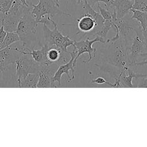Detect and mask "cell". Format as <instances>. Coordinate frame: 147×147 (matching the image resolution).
I'll list each match as a JSON object with an SVG mask.
<instances>
[{
	"label": "cell",
	"mask_w": 147,
	"mask_h": 147,
	"mask_svg": "<svg viewBox=\"0 0 147 147\" xmlns=\"http://www.w3.org/2000/svg\"><path fill=\"white\" fill-rule=\"evenodd\" d=\"M14 1V0H0V12L3 14L7 12Z\"/></svg>",
	"instance_id": "obj_21"
},
{
	"label": "cell",
	"mask_w": 147,
	"mask_h": 147,
	"mask_svg": "<svg viewBox=\"0 0 147 147\" xmlns=\"http://www.w3.org/2000/svg\"><path fill=\"white\" fill-rule=\"evenodd\" d=\"M2 17H3V13L0 12V28L2 24Z\"/></svg>",
	"instance_id": "obj_28"
},
{
	"label": "cell",
	"mask_w": 147,
	"mask_h": 147,
	"mask_svg": "<svg viewBox=\"0 0 147 147\" xmlns=\"http://www.w3.org/2000/svg\"><path fill=\"white\" fill-rule=\"evenodd\" d=\"M18 1H20V2H21L23 4H24V5H26V6H28V7H31V6H30L29 5V4L28 3L27 0H18Z\"/></svg>",
	"instance_id": "obj_27"
},
{
	"label": "cell",
	"mask_w": 147,
	"mask_h": 147,
	"mask_svg": "<svg viewBox=\"0 0 147 147\" xmlns=\"http://www.w3.org/2000/svg\"><path fill=\"white\" fill-rule=\"evenodd\" d=\"M6 71H3L2 69L0 68V86H2V84L3 83L4 81V72Z\"/></svg>",
	"instance_id": "obj_25"
},
{
	"label": "cell",
	"mask_w": 147,
	"mask_h": 147,
	"mask_svg": "<svg viewBox=\"0 0 147 147\" xmlns=\"http://www.w3.org/2000/svg\"><path fill=\"white\" fill-rule=\"evenodd\" d=\"M132 9L147 12V0H134Z\"/></svg>",
	"instance_id": "obj_19"
},
{
	"label": "cell",
	"mask_w": 147,
	"mask_h": 147,
	"mask_svg": "<svg viewBox=\"0 0 147 147\" xmlns=\"http://www.w3.org/2000/svg\"><path fill=\"white\" fill-rule=\"evenodd\" d=\"M77 1V2L78 3H82L84 1H86V0H76Z\"/></svg>",
	"instance_id": "obj_29"
},
{
	"label": "cell",
	"mask_w": 147,
	"mask_h": 147,
	"mask_svg": "<svg viewBox=\"0 0 147 147\" xmlns=\"http://www.w3.org/2000/svg\"><path fill=\"white\" fill-rule=\"evenodd\" d=\"M30 6L32 7V15L38 24L45 15L53 17L56 14H63L71 18L73 17L71 14L60 10L59 4L55 0H38L37 5L30 4Z\"/></svg>",
	"instance_id": "obj_4"
},
{
	"label": "cell",
	"mask_w": 147,
	"mask_h": 147,
	"mask_svg": "<svg viewBox=\"0 0 147 147\" xmlns=\"http://www.w3.org/2000/svg\"><path fill=\"white\" fill-rule=\"evenodd\" d=\"M141 78V80H140L137 86V87L138 88H147V78Z\"/></svg>",
	"instance_id": "obj_23"
},
{
	"label": "cell",
	"mask_w": 147,
	"mask_h": 147,
	"mask_svg": "<svg viewBox=\"0 0 147 147\" xmlns=\"http://www.w3.org/2000/svg\"><path fill=\"white\" fill-rule=\"evenodd\" d=\"M130 11L132 12L133 14L131 18L136 20L139 24V26L141 28L142 33L146 43L147 44V12L140 11L131 9ZM147 46V45H146Z\"/></svg>",
	"instance_id": "obj_13"
},
{
	"label": "cell",
	"mask_w": 147,
	"mask_h": 147,
	"mask_svg": "<svg viewBox=\"0 0 147 147\" xmlns=\"http://www.w3.org/2000/svg\"><path fill=\"white\" fill-rule=\"evenodd\" d=\"M87 1L92 7L96 6V3L98 2H102L105 4L106 9L109 10L113 8L114 3V0H87Z\"/></svg>",
	"instance_id": "obj_18"
},
{
	"label": "cell",
	"mask_w": 147,
	"mask_h": 147,
	"mask_svg": "<svg viewBox=\"0 0 147 147\" xmlns=\"http://www.w3.org/2000/svg\"><path fill=\"white\" fill-rule=\"evenodd\" d=\"M107 40L105 38L96 36V37L93 39L90 40L89 37H86L85 38L76 41L74 40V47L75 48L77 54L74 60V65L75 67L76 65V63L78 59L83 53H87L88 54V59L87 60L83 61L84 63H87L91 61V60L94 58L96 56V49L92 47V44L96 42H100L102 43H106Z\"/></svg>",
	"instance_id": "obj_5"
},
{
	"label": "cell",
	"mask_w": 147,
	"mask_h": 147,
	"mask_svg": "<svg viewBox=\"0 0 147 147\" xmlns=\"http://www.w3.org/2000/svg\"><path fill=\"white\" fill-rule=\"evenodd\" d=\"M38 80V74L30 73L25 76L16 80L20 88H36Z\"/></svg>",
	"instance_id": "obj_15"
},
{
	"label": "cell",
	"mask_w": 147,
	"mask_h": 147,
	"mask_svg": "<svg viewBox=\"0 0 147 147\" xmlns=\"http://www.w3.org/2000/svg\"><path fill=\"white\" fill-rule=\"evenodd\" d=\"M21 17L22 16L20 15L16 14V13L12 11L10 12L9 10L3 14L2 25L5 30L7 32H16Z\"/></svg>",
	"instance_id": "obj_10"
},
{
	"label": "cell",
	"mask_w": 147,
	"mask_h": 147,
	"mask_svg": "<svg viewBox=\"0 0 147 147\" xmlns=\"http://www.w3.org/2000/svg\"><path fill=\"white\" fill-rule=\"evenodd\" d=\"M141 56H147V52L146 53H143L142 54H141Z\"/></svg>",
	"instance_id": "obj_30"
},
{
	"label": "cell",
	"mask_w": 147,
	"mask_h": 147,
	"mask_svg": "<svg viewBox=\"0 0 147 147\" xmlns=\"http://www.w3.org/2000/svg\"><path fill=\"white\" fill-rule=\"evenodd\" d=\"M6 33H7V32L5 30L4 27H3V26L2 24V25L0 28V45L1 44L2 41H3L5 37L6 36Z\"/></svg>",
	"instance_id": "obj_24"
},
{
	"label": "cell",
	"mask_w": 147,
	"mask_h": 147,
	"mask_svg": "<svg viewBox=\"0 0 147 147\" xmlns=\"http://www.w3.org/2000/svg\"><path fill=\"white\" fill-rule=\"evenodd\" d=\"M13 64L16 68V80L22 78L30 73L38 74L42 65L26 55L21 56Z\"/></svg>",
	"instance_id": "obj_6"
},
{
	"label": "cell",
	"mask_w": 147,
	"mask_h": 147,
	"mask_svg": "<svg viewBox=\"0 0 147 147\" xmlns=\"http://www.w3.org/2000/svg\"><path fill=\"white\" fill-rule=\"evenodd\" d=\"M82 4H83V9L84 10L85 13H87L90 16H91L93 17V18L95 20L96 23V26L94 29L92 31H91V32H94L98 29H99L103 25L105 21V20L101 16L100 13H99V12L96 11L94 9V8L88 3L87 0L84 1L82 3Z\"/></svg>",
	"instance_id": "obj_16"
},
{
	"label": "cell",
	"mask_w": 147,
	"mask_h": 147,
	"mask_svg": "<svg viewBox=\"0 0 147 147\" xmlns=\"http://www.w3.org/2000/svg\"><path fill=\"white\" fill-rule=\"evenodd\" d=\"M117 45L114 51L106 59L108 63L117 67L119 71L127 72L131 67L128 60V41L119 38L115 41Z\"/></svg>",
	"instance_id": "obj_3"
},
{
	"label": "cell",
	"mask_w": 147,
	"mask_h": 147,
	"mask_svg": "<svg viewBox=\"0 0 147 147\" xmlns=\"http://www.w3.org/2000/svg\"><path fill=\"white\" fill-rule=\"evenodd\" d=\"M91 82L92 83L96 84L98 85H107L110 87H113V84L106 81L102 77H98L95 79H92Z\"/></svg>",
	"instance_id": "obj_22"
},
{
	"label": "cell",
	"mask_w": 147,
	"mask_h": 147,
	"mask_svg": "<svg viewBox=\"0 0 147 147\" xmlns=\"http://www.w3.org/2000/svg\"><path fill=\"white\" fill-rule=\"evenodd\" d=\"M145 64H147V59H145V60L144 59L141 61L136 63L135 64H134V66H138V65L141 66V65H145Z\"/></svg>",
	"instance_id": "obj_26"
},
{
	"label": "cell",
	"mask_w": 147,
	"mask_h": 147,
	"mask_svg": "<svg viewBox=\"0 0 147 147\" xmlns=\"http://www.w3.org/2000/svg\"><path fill=\"white\" fill-rule=\"evenodd\" d=\"M19 41H20V37L16 32H7L3 41L0 45V50L9 47L13 44Z\"/></svg>",
	"instance_id": "obj_17"
},
{
	"label": "cell",
	"mask_w": 147,
	"mask_h": 147,
	"mask_svg": "<svg viewBox=\"0 0 147 147\" xmlns=\"http://www.w3.org/2000/svg\"><path fill=\"white\" fill-rule=\"evenodd\" d=\"M146 47L142 31L140 29H136L133 37L132 43L129 46L128 48V60L131 67L137 61L138 58L144 53Z\"/></svg>",
	"instance_id": "obj_7"
},
{
	"label": "cell",
	"mask_w": 147,
	"mask_h": 147,
	"mask_svg": "<svg viewBox=\"0 0 147 147\" xmlns=\"http://www.w3.org/2000/svg\"><path fill=\"white\" fill-rule=\"evenodd\" d=\"M96 7L98 9V11H99L100 14L103 17V18L105 20H111L112 18V13L107 9L102 8L99 3H96Z\"/></svg>",
	"instance_id": "obj_20"
},
{
	"label": "cell",
	"mask_w": 147,
	"mask_h": 147,
	"mask_svg": "<svg viewBox=\"0 0 147 147\" xmlns=\"http://www.w3.org/2000/svg\"><path fill=\"white\" fill-rule=\"evenodd\" d=\"M31 11L32 9H29L24 14L16 31L22 42L21 46L29 49L34 48L37 43L40 44L36 36L38 23L32 15Z\"/></svg>",
	"instance_id": "obj_1"
},
{
	"label": "cell",
	"mask_w": 147,
	"mask_h": 147,
	"mask_svg": "<svg viewBox=\"0 0 147 147\" xmlns=\"http://www.w3.org/2000/svg\"><path fill=\"white\" fill-rule=\"evenodd\" d=\"M119 75L120 78V83L122 87L123 88L134 87V86L132 83V80L133 78H141L147 76V74H142L136 73L130 68L128 69L127 72L119 71Z\"/></svg>",
	"instance_id": "obj_14"
},
{
	"label": "cell",
	"mask_w": 147,
	"mask_h": 147,
	"mask_svg": "<svg viewBox=\"0 0 147 147\" xmlns=\"http://www.w3.org/2000/svg\"><path fill=\"white\" fill-rule=\"evenodd\" d=\"M133 1H134V0H133Z\"/></svg>",
	"instance_id": "obj_31"
},
{
	"label": "cell",
	"mask_w": 147,
	"mask_h": 147,
	"mask_svg": "<svg viewBox=\"0 0 147 147\" xmlns=\"http://www.w3.org/2000/svg\"><path fill=\"white\" fill-rule=\"evenodd\" d=\"M77 52L75 48H74V51L71 52V59L70 60L66 63L61 64L59 65V67L56 71L54 73L52 79V82L54 86V87H57V86L55 85V82H57L59 86H61V79L62 75L65 74L67 75L68 78V82L72 81L75 78L74 74V60L76 56Z\"/></svg>",
	"instance_id": "obj_8"
},
{
	"label": "cell",
	"mask_w": 147,
	"mask_h": 147,
	"mask_svg": "<svg viewBox=\"0 0 147 147\" xmlns=\"http://www.w3.org/2000/svg\"><path fill=\"white\" fill-rule=\"evenodd\" d=\"M134 1L133 0H114L113 9L116 11L117 17L123 18L130 11Z\"/></svg>",
	"instance_id": "obj_12"
},
{
	"label": "cell",
	"mask_w": 147,
	"mask_h": 147,
	"mask_svg": "<svg viewBox=\"0 0 147 147\" xmlns=\"http://www.w3.org/2000/svg\"><path fill=\"white\" fill-rule=\"evenodd\" d=\"M78 28L79 29V33L80 32L84 33H88L94 30L96 26V23L93 17L87 13H85L80 18L77 19ZM77 33V34H78Z\"/></svg>",
	"instance_id": "obj_11"
},
{
	"label": "cell",
	"mask_w": 147,
	"mask_h": 147,
	"mask_svg": "<svg viewBox=\"0 0 147 147\" xmlns=\"http://www.w3.org/2000/svg\"><path fill=\"white\" fill-rule=\"evenodd\" d=\"M50 65L49 64H42V67L38 73V80L37 87H54L52 82V79L54 74H53L51 70Z\"/></svg>",
	"instance_id": "obj_9"
},
{
	"label": "cell",
	"mask_w": 147,
	"mask_h": 147,
	"mask_svg": "<svg viewBox=\"0 0 147 147\" xmlns=\"http://www.w3.org/2000/svg\"><path fill=\"white\" fill-rule=\"evenodd\" d=\"M50 21L54 26L53 29L51 30L47 26V25L43 24L44 44L48 47L56 46L64 52H69L67 48L70 45L74 46V40L71 39L68 36H64L59 30L57 24L51 18Z\"/></svg>",
	"instance_id": "obj_2"
}]
</instances>
